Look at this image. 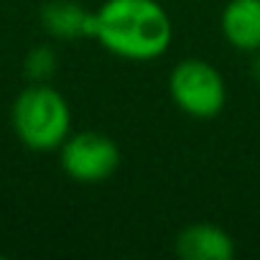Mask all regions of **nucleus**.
I'll list each match as a JSON object with an SVG mask.
<instances>
[{
	"label": "nucleus",
	"instance_id": "obj_1",
	"mask_svg": "<svg viewBox=\"0 0 260 260\" xmlns=\"http://www.w3.org/2000/svg\"><path fill=\"white\" fill-rule=\"evenodd\" d=\"M174 26L158 0H105L92 13L89 39L127 61H153L171 46Z\"/></svg>",
	"mask_w": 260,
	"mask_h": 260
},
{
	"label": "nucleus",
	"instance_id": "obj_2",
	"mask_svg": "<svg viewBox=\"0 0 260 260\" xmlns=\"http://www.w3.org/2000/svg\"><path fill=\"white\" fill-rule=\"evenodd\" d=\"M11 122L16 138L39 153L56 151L72 133V110L59 89L46 82H31L13 102Z\"/></svg>",
	"mask_w": 260,
	"mask_h": 260
},
{
	"label": "nucleus",
	"instance_id": "obj_3",
	"mask_svg": "<svg viewBox=\"0 0 260 260\" xmlns=\"http://www.w3.org/2000/svg\"><path fill=\"white\" fill-rule=\"evenodd\" d=\"M169 94L181 112L197 120H209L219 115L227 102L222 74L202 59H184L171 69Z\"/></svg>",
	"mask_w": 260,
	"mask_h": 260
},
{
	"label": "nucleus",
	"instance_id": "obj_4",
	"mask_svg": "<svg viewBox=\"0 0 260 260\" xmlns=\"http://www.w3.org/2000/svg\"><path fill=\"white\" fill-rule=\"evenodd\" d=\"M59 156L64 174L77 184H100L120 166L117 143L97 130L69 133V138L59 146Z\"/></svg>",
	"mask_w": 260,
	"mask_h": 260
},
{
	"label": "nucleus",
	"instance_id": "obj_5",
	"mask_svg": "<svg viewBox=\"0 0 260 260\" xmlns=\"http://www.w3.org/2000/svg\"><path fill=\"white\" fill-rule=\"evenodd\" d=\"M176 252L184 260H230L235 240L217 224L194 222L176 235Z\"/></svg>",
	"mask_w": 260,
	"mask_h": 260
},
{
	"label": "nucleus",
	"instance_id": "obj_6",
	"mask_svg": "<svg viewBox=\"0 0 260 260\" xmlns=\"http://www.w3.org/2000/svg\"><path fill=\"white\" fill-rule=\"evenodd\" d=\"M227 44L237 51H260V0H230L219 18Z\"/></svg>",
	"mask_w": 260,
	"mask_h": 260
},
{
	"label": "nucleus",
	"instance_id": "obj_7",
	"mask_svg": "<svg viewBox=\"0 0 260 260\" xmlns=\"http://www.w3.org/2000/svg\"><path fill=\"white\" fill-rule=\"evenodd\" d=\"M92 13L72 0H51L41 11V26L49 36L59 41H72L79 36H89Z\"/></svg>",
	"mask_w": 260,
	"mask_h": 260
},
{
	"label": "nucleus",
	"instance_id": "obj_8",
	"mask_svg": "<svg viewBox=\"0 0 260 260\" xmlns=\"http://www.w3.org/2000/svg\"><path fill=\"white\" fill-rule=\"evenodd\" d=\"M56 72V56L49 46H36L26 56V74L31 82H49Z\"/></svg>",
	"mask_w": 260,
	"mask_h": 260
},
{
	"label": "nucleus",
	"instance_id": "obj_9",
	"mask_svg": "<svg viewBox=\"0 0 260 260\" xmlns=\"http://www.w3.org/2000/svg\"><path fill=\"white\" fill-rule=\"evenodd\" d=\"M250 72H252L255 82L260 84V51H255V56H252V64H250Z\"/></svg>",
	"mask_w": 260,
	"mask_h": 260
}]
</instances>
